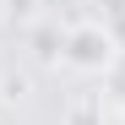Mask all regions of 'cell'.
<instances>
[{"mask_svg": "<svg viewBox=\"0 0 125 125\" xmlns=\"http://www.w3.org/2000/svg\"><path fill=\"white\" fill-rule=\"evenodd\" d=\"M60 60L71 71L109 76V71H120V33L103 27V22H71L65 38H60Z\"/></svg>", "mask_w": 125, "mask_h": 125, "instance_id": "6da1fadb", "label": "cell"}, {"mask_svg": "<svg viewBox=\"0 0 125 125\" xmlns=\"http://www.w3.org/2000/svg\"><path fill=\"white\" fill-rule=\"evenodd\" d=\"M65 125H103V109H93V103H76V109L65 114Z\"/></svg>", "mask_w": 125, "mask_h": 125, "instance_id": "7a4b0ae2", "label": "cell"}, {"mask_svg": "<svg viewBox=\"0 0 125 125\" xmlns=\"http://www.w3.org/2000/svg\"><path fill=\"white\" fill-rule=\"evenodd\" d=\"M0 98H6V103L22 98V76H0Z\"/></svg>", "mask_w": 125, "mask_h": 125, "instance_id": "3957f363", "label": "cell"}]
</instances>
